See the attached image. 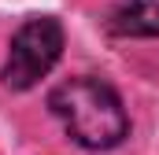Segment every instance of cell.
Returning a JSON list of instances; mask_svg holds the SVG:
<instances>
[{
	"label": "cell",
	"instance_id": "1",
	"mask_svg": "<svg viewBox=\"0 0 159 155\" xmlns=\"http://www.w3.org/2000/svg\"><path fill=\"white\" fill-rule=\"evenodd\" d=\"M48 107L81 148H93V152L115 148L129 133V118H126L119 92L111 85L96 81V78L63 81L59 89H52Z\"/></svg>",
	"mask_w": 159,
	"mask_h": 155
},
{
	"label": "cell",
	"instance_id": "3",
	"mask_svg": "<svg viewBox=\"0 0 159 155\" xmlns=\"http://www.w3.org/2000/svg\"><path fill=\"white\" fill-rule=\"evenodd\" d=\"M119 37H159V0H122L111 15Z\"/></svg>",
	"mask_w": 159,
	"mask_h": 155
},
{
	"label": "cell",
	"instance_id": "2",
	"mask_svg": "<svg viewBox=\"0 0 159 155\" xmlns=\"http://www.w3.org/2000/svg\"><path fill=\"white\" fill-rule=\"evenodd\" d=\"M59 52H63V26H59V19L30 15L11 37V52H7V63H4V85L15 89V92L34 89L59 63Z\"/></svg>",
	"mask_w": 159,
	"mask_h": 155
}]
</instances>
